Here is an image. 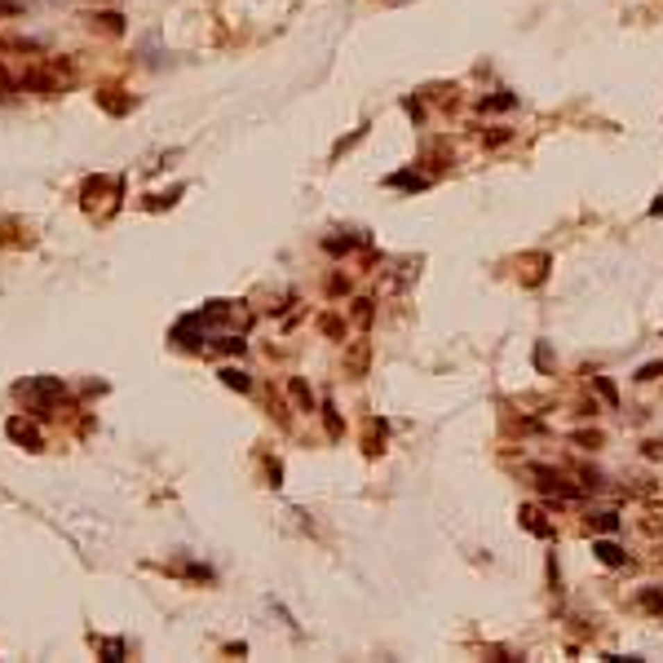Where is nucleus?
<instances>
[{"label": "nucleus", "mask_w": 663, "mask_h": 663, "mask_svg": "<svg viewBox=\"0 0 663 663\" xmlns=\"http://www.w3.org/2000/svg\"><path fill=\"white\" fill-rule=\"evenodd\" d=\"M18 394H22V398H31V403H35V412H49V403H53V398H62V385L44 376V380H27V385H18Z\"/></svg>", "instance_id": "1"}, {"label": "nucleus", "mask_w": 663, "mask_h": 663, "mask_svg": "<svg viewBox=\"0 0 663 663\" xmlns=\"http://www.w3.org/2000/svg\"><path fill=\"white\" fill-rule=\"evenodd\" d=\"M367 367H371V341H349V349H345V376L349 380H363Z\"/></svg>", "instance_id": "2"}, {"label": "nucleus", "mask_w": 663, "mask_h": 663, "mask_svg": "<svg viewBox=\"0 0 663 663\" xmlns=\"http://www.w3.org/2000/svg\"><path fill=\"white\" fill-rule=\"evenodd\" d=\"M9 438H18L22 447H31V451H40V433H35L27 420H9Z\"/></svg>", "instance_id": "3"}, {"label": "nucleus", "mask_w": 663, "mask_h": 663, "mask_svg": "<svg viewBox=\"0 0 663 663\" xmlns=\"http://www.w3.org/2000/svg\"><path fill=\"white\" fill-rule=\"evenodd\" d=\"M522 526L530 530V535H539V539L553 535V526L544 522V513H539V509H522Z\"/></svg>", "instance_id": "4"}, {"label": "nucleus", "mask_w": 663, "mask_h": 663, "mask_svg": "<svg viewBox=\"0 0 663 663\" xmlns=\"http://www.w3.org/2000/svg\"><path fill=\"white\" fill-rule=\"evenodd\" d=\"M593 553H597V557L606 562V566H623V562H628V557H623V548H619V544H610V539H597Z\"/></svg>", "instance_id": "5"}, {"label": "nucleus", "mask_w": 663, "mask_h": 663, "mask_svg": "<svg viewBox=\"0 0 663 663\" xmlns=\"http://www.w3.org/2000/svg\"><path fill=\"white\" fill-rule=\"evenodd\" d=\"M115 93H119V89H102V93H98V102H102L111 115H124L128 106H133V98H115Z\"/></svg>", "instance_id": "6"}, {"label": "nucleus", "mask_w": 663, "mask_h": 663, "mask_svg": "<svg viewBox=\"0 0 663 663\" xmlns=\"http://www.w3.org/2000/svg\"><path fill=\"white\" fill-rule=\"evenodd\" d=\"M292 398L301 403V412H314V394H310V385L301 376H292Z\"/></svg>", "instance_id": "7"}, {"label": "nucleus", "mask_w": 663, "mask_h": 663, "mask_svg": "<svg viewBox=\"0 0 663 663\" xmlns=\"http://www.w3.org/2000/svg\"><path fill=\"white\" fill-rule=\"evenodd\" d=\"M221 380L230 385V389H239V394H248L252 389V380H248V371H239V367H226L221 371Z\"/></svg>", "instance_id": "8"}, {"label": "nucleus", "mask_w": 663, "mask_h": 663, "mask_svg": "<svg viewBox=\"0 0 663 663\" xmlns=\"http://www.w3.org/2000/svg\"><path fill=\"white\" fill-rule=\"evenodd\" d=\"M389 186H403V190H425V186H429V177H420V173H398V177H389Z\"/></svg>", "instance_id": "9"}, {"label": "nucleus", "mask_w": 663, "mask_h": 663, "mask_svg": "<svg viewBox=\"0 0 663 663\" xmlns=\"http://www.w3.org/2000/svg\"><path fill=\"white\" fill-rule=\"evenodd\" d=\"M371 305H376V301H367V296L354 301V323H358V328H367V323L376 319V310H371Z\"/></svg>", "instance_id": "10"}, {"label": "nucleus", "mask_w": 663, "mask_h": 663, "mask_svg": "<svg viewBox=\"0 0 663 663\" xmlns=\"http://www.w3.org/2000/svg\"><path fill=\"white\" fill-rule=\"evenodd\" d=\"M593 389H597L601 398H606V403H610V407H619V389H614V385H610L606 376H593Z\"/></svg>", "instance_id": "11"}, {"label": "nucleus", "mask_w": 663, "mask_h": 663, "mask_svg": "<svg viewBox=\"0 0 663 663\" xmlns=\"http://www.w3.org/2000/svg\"><path fill=\"white\" fill-rule=\"evenodd\" d=\"M517 98L513 93H496V98H482V111H509Z\"/></svg>", "instance_id": "12"}, {"label": "nucleus", "mask_w": 663, "mask_h": 663, "mask_svg": "<svg viewBox=\"0 0 663 663\" xmlns=\"http://www.w3.org/2000/svg\"><path fill=\"white\" fill-rule=\"evenodd\" d=\"M380 442H385V425H380V420H371V429H367V455H376Z\"/></svg>", "instance_id": "13"}, {"label": "nucleus", "mask_w": 663, "mask_h": 663, "mask_svg": "<svg viewBox=\"0 0 663 663\" xmlns=\"http://www.w3.org/2000/svg\"><path fill=\"white\" fill-rule=\"evenodd\" d=\"M588 530H619V517H614V513H597V517H588Z\"/></svg>", "instance_id": "14"}, {"label": "nucleus", "mask_w": 663, "mask_h": 663, "mask_svg": "<svg viewBox=\"0 0 663 663\" xmlns=\"http://www.w3.org/2000/svg\"><path fill=\"white\" fill-rule=\"evenodd\" d=\"M319 332H328V336H345V323L336 319V314H323V319H319Z\"/></svg>", "instance_id": "15"}, {"label": "nucleus", "mask_w": 663, "mask_h": 663, "mask_svg": "<svg viewBox=\"0 0 663 663\" xmlns=\"http://www.w3.org/2000/svg\"><path fill=\"white\" fill-rule=\"evenodd\" d=\"M513 133L509 128H496V133H482V146H504V142H509Z\"/></svg>", "instance_id": "16"}, {"label": "nucleus", "mask_w": 663, "mask_h": 663, "mask_svg": "<svg viewBox=\"0 0 663 663\" xmlns=\"http://www.w3.org/2000/svg\"><path fill=\"white\" fill-rule=\"evenodd\" d=\"M641 606L650 614H663V593H641Z\"/></svg>", "instance_id": "17"}, {"label": "nucleus", "mask_w": 663, "mask_h": 663, "mask_svg": "<svg viewBox=\"0 0 663 663\" xmlns=\"http://www.w3.org/2000/svg\"><path fill=\"white\" fill-rule=\"evenodd\" d=\"M575 442H580V447H593V451H597V447H601V442H606V438H601V433L593 429V433H575Z\"/></svg>", "instance_id": "18"}, {"label": "nucleus", "mask_w": 663, "mask_h": 663, "mask_svg": "<svg viewBox=\"0 0 663 663\" xmlns=\"http://www.w3.org/2000/svg\"><path fill=\"white\" fill-rule=\"evenodd\" d=\"M646 455H650V460H663V442L650 438V442H646Z\"/></svg>", "instance_id": "19"}, {"label": "nucleus", "mask_w": 663, "mask_h": 663, "mask_svg": "<svg viewBox=\"0 0 663 663\" xmlns=\"http://www.w3.org/2000/svg\"><path fill=\"white\" fill-rule=\"evenodd\" d=\"M659 371H663V363H646V367H641V376H637V380H655Z\"/></svg>", "instance_id": "20"}, {"label": "nucleus", "mask_w": 663, "mask_h": 663, "mask_svg": "<svg viewBox=\"0 0 663 663\" xmlns=\"http://www.w3.org/2000/svg\"><path fill=\"white\" fill-rule=\"evenodd\" d=\"M328 287H332V292H345L349 279H345V274H332V283H328Z\"/></svg>", "instance_id": "21"}]
</instances>
